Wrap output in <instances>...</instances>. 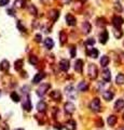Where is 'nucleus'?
<instances>
[{"label": "nucleus", "mask_w": 124, "mask_h": 130, "mask_svg": "<svg viewBox=\"0 0 124 130\" xmlns=\"http://www.w3.org/2000/svg\"><path fill=\"white\" fill-rule=\"evenodd\" d=\"M22 106H23V108H24L25 110H28V112L31 110V103H30V99H29V96H26V99L24 100Z\"/></svg>", "instance_id": "obj_9"}, {"label": "nucleus", "mask_w": 124, "mask_h": 130, "mask_svg": "<svg viewBox=\"0 0 124 130\" xmlns=\"http://www.w3.org/2000/svg\"><path fill=\"white\" fill-rule=\"evenodd\" d=\"M10 0H0V6H4L9 3Z\"/></svg>", "instance_id": "obj_40"}, {"label": "nucleus", "mask_w": 124, "mask_h": 130, "mask_svg": "<svg viewBox=\"0 0 124 130\" xmlns=\"http://www.w3.org/2000/svg\"><path fill=\"white\" fill-rule=\"evenodd\" d=\"M70 1H71V0H63V2H64V3H69Z\"/></svg>", "instance_id": "obj_46"}, {"label": "nucleus", "mask_w": 124, "mask_h": 130, "mask_svg": "<svg viewBox=\"0 0 124 130\" xmlns=\"http://www.w3.org/2000/svg\"><path fill=\"white\" fill-rule=\"evenodd\" d=\"M82 68H83V61L82 60H77L74 63V70L78 73H82Z\"/></svg>", "instance_id": "obj_10"}, {"label": "nucleus", "mask_w": 124, "mask_h": 130, "mask_svg": "<svg viewBox=\"0 0 124 130\" xmlns=\"http://www.w3.org/2000/svg\"><path fill=\"white\" fill-rule=\"evenodd\" d=\"M106 86H108V82H107V81H105V82H99L98 84H97V89H98L99 91H104Z\"/></svg>", "instance_id": "obj_32"}, {"label": "nucleus", "mask_w": 124, "mask_h": 130, "mask_svg": "<svg viewBox=\"0 0 124 130\" xmlns=\"http://www.w3.org/2000/svg\"><path fill=\"white\" fill-rule=\"evenodd\" d=\"M35 40L39 42V41H41V35H36V37H35Z\"/></svg>", "instance_id": "obj_42"}, {"label": "nucleus", "mask_w": 124, "mask_h": 130, "mask_svg": "<svg viewBox=\"0 0 124 130\" xmlns=\"http://www.w3.org/2000/svg\"><path fill=\"white\" fill-rule=\"evenodd\" d=\"M120 130H124V126H123V127H121V129H120Z\"/></svg>", "instance_id": "obj_47"}, {"label": "nucleus", "mask_w": 124, "mask_h": 130, "mask_svg": "<svg viewBox=\"0 0 124 130\" xmlns=\"http://www.w3.org/2000/svg\"><path fill=\"white\" fill-rule=\"evenodd\" d=\"M87 89H89V84H87V82H85V81H81L79 84V86H78V90L81 91V92L87 91Z\"/></svg>", "instance_id": "obj_17"}, {"label": "nucleus", "mask_w": 124, "mask_h": 130, "mask_svg": "<svg viewBox=\"0 0 124 130\" xmlns=\"http://www.w3.org/2000/svg\"><path fill=\"white\" fill-rule=\"evenodd\" d=\"M55 129H58V130H62V127H61V124H55Z\"/></svg>", "instance_id": "obj_44"}, {"label": "nucleus", "mask_w": 124, "mask_h": 130, "mask_svg": "<svg viewBox=\"0 0 124 130\" xmlns=\"http://www.w3.org/2000/svg\"><path fill=\"white\" fill-rule=\"evenodd\" d=\"M70 55H71V58L76 56V48H74V47H71V49H70Z\"/></svg>", "instance_id": "obj_38"}, {"label": "nucleus", "mask_w": 124, "mask_h": 130, "mask_svg": "<svg viewBox=\"0 0 124 130\" xmlns=\"http://www.w3.org/2000/svg\"><path fill=\"white\" fill-rule=\"evenodd\" d=\"M107 122H108V125L109 126H115L116 125V122H117V117L115 115H110L108 117V119H107Z\"/></svg>", "instance_id": "obj_24"}, {"label": "nucleus", "mask_w": 124, "mask_h": 130, "mask_svg": "<svg viewBox=\"0 0 124 130\" xmlns=\"http://www.w3.org/2000/svg\"><path fill=\"white\" fill-rule=\"evenodd\" d=\"M82 1H83V2H84V1H86V0H82Z\"/></svg>", "instance_id": "obj_49"}, {"label": "nucleus", "mask_w": 124, "mask_h": 130, "mask_svg": "<svg viewBox=\"0 0 124 130\" xmlns=\"http://www.w3.org/2000/svg\"><path fill=\"white\" fill-rule=\"evenodd\" d=\"M60 38H61V44H64L65 42H66V40H67V35H66V32L62 30V32H60Z\"/></svg>", "instance_id": "obj_28"}, {"label": "nucleus", "mask_w": 124, "mask_h": 130, "mask_svg": "<svg viewBox=\"0 0 124 130\" xmlns=\"http://www.w3.org/2000/svg\"><path fill=\"white\" fill-rule=\"evenodd\" d=\"M113 96H115V94H113L112 91H109V90H106L104 91L103 93V98L105 99L106 101H111L113 99Z\"/></svg>", "instance_id": "obj_11"}, {"label": "nucleus", "mask_w": 124, "mask_h": 130, "mask_svg": "<svg viewBox=\"0 0 124 130\" xmlns=\"http://www.w3.org/2000/svg\"><path fill=\"white\" fill-rule=\"evenodd\" d=\"M37 108H38V110L39 112H44L45 110H47V104H45L43 101H41V102H39L38 104H37Z\"/></svg>", "instance_id": "obj_25"}, {"label": "nucleus", "mask_w": 124, "mask_h": 130, "mask_svg": "<svg viewBox=\"0 0 124 130\" xmlns=\"http://www.w3.org/2000/svg\"><path fill=\"white\" fill-rule=\"evenodd\" d=\"M116 82L118 84H124V74H118V75H117Z\"/></svg>", "instance_id": "obj_27"}, {"label": "nucleus", "mask_w": 124, "mask_h": 130, "mask_svg": "<svg viewBox=\"0 0 124 130\" xmlns=\"http://www.w3.org/2000/svg\"><path fill=\"white\" fill-rule=\"evenodd\" d=\"M108 38H109V34L107 30H104L102 34L99 35V41L102 42V44H106L107 40H108Z\"/></svg>", "instance_id": "obj_14"}, {"label": "nucleus", "mask_w": 124, "mask_h": 130, "mask_svg": "<svg viewBox=\"0 0 124 130\" xmlns=\"http://www.w3.org/2000/svg\"><path fill=\"white\" fill-rule=\"evenodd\" d=\"M17 27H18V29H21V32H26V28L22 25V23H21V22H18V23H17Z\"/></svg>", "instance_id": "obj_39"}, {"label": "nucleus", "mask_w": 124, "mask_h": 130, "mask_svg": "<svg viewBox=\"0 0 124 130\" xmlns=\"http://www.w3.org/2000/svg\"><path fill=\"white\" fill-rule=\"evenodd\" d=\"M124 107V100L123 99H119L115 104V110H121Z\"/></svg>", "instance_id": "obj_19"}, {"label": "nucleus", "mask_w": 124, "mask_h": 130, "mask_svg": "<svg viewBox=\"0 0 124 130\" xmlns=\"http://www.w3.org/2000/svg\"><path fill=\"white\" fill-rule=\"evenodd\" d=\"M6 12H8L9 15H12V16L15 15V12H14V10H13V9H8V11H6Z\"/></svg>", "instance_id": "obj_41"}, {"label": "nucleus", "mask_w": 124, "mask_h": 130, "mask_svg": "<svg viewBox=\"0 0 124 130\" xmlns=\"http://www.w3.org/2000/svg\"><path fill=\"white\" fill-rule=\"evenodd\" d=\"M91 29H92V27H91V24L89 22H83L82 23V32H83V34L87 35L91 32Z\"/></svg>", "instance_id": "obj_13"}, {"label": "nucleus", "mask_w": 124, "mask_h": 130, "mask_svg": "<svg viewBox=\"0 0 124 130\" xmlns=\"http://www.w3.org/2000/svg\"><path fill=\"white\" fill-rule=\"evenodd\" d=\"M87 55H89L90 58H96L98 56V50L95 48H92L90 51H87Z\"/></svg>", "instance_id": "obj_21"}, {"label": "nucleus", "mask_w": 124, "mask_h": 130, "mask_svg": "<svg viewBox=\"0 0 124 130\" xmlns=\"http://www.w3.org/2000/svg\"><path fill=\"white\" fill-rule=\"evenodd\" d=\"M44 46H45V48H47V49H49V50L52 49V48H53V46H54L53 39H52V38H47L44 40Z\"/></svg>", "instance_id": "obj_22"}, {"label": "nucleus", "mask_w": 124, "mask_h": 130, "mask_svg": "<svg viewBox=\"0 0 124 130\" xmlns=\"http://www.w3.org/2000/svg\"><path fill=\"white\" fill-rule=\"evenodd\" d=\"M123 118H124V114H123Z\"/></svg>", "instance_id": "obj_50"}, {"label": "nucleus", "mask_w": 124, "mask_h": 130, "mask_svg": "<svg viewBox=\"0 0 124 130\" xmlns=\"http://www.w3.org/2000/svg\"><path fill=\"white\" fill-rule=\"evenodd\" d=\"M65 92H66V96L68 98H70V99H76L77 98V92H76V89H74L73 86H67L65 88Z\"/></svg>", "instance_id": "obj_1"}, {"label": "nucleus", "mask_w": 124, "mask_h": 130, "mask_svg": "<svg viewBox=\"0 0 124 130\" xmlns=\"http://www.w3.org/2000/svg\"><path fill=\"white\" fill-rule=\"evenodd\" d=\"M14 65H15V66H14L15 70H21V68L23 67V60H17V61L15 62Z\"/></svg>", "instance_id": "obj_31"}, {"label": "nucleus", "mask_w": 124, "mask_h": 130, "mask_svg": "<svg viewBox=\"0 0 124 130\" xmlns=\"http://www.w3.org/2000/svg\"><path fill=\"white\" fill-rule=\"evenodd\" d=\"M11 99L14 101V102H18V101H19V96H18V94L16 93V92H12L11 93Z\"/></svg>", "instance_id": "obj_34"}, {"label": "nucleus", "mask_w": 124, "mask_h": 130, "mask_svg": "<svg viewBox=\"0 0 124 130\" xmlns=\"http://www.w3.org/2000/svg\"><path fill=\"white\" fill-rule=\"evenodd\" d=\"M60 68L63 72H67L68 70H69V61L68 60H62L60 62Z\"/></svg>", "instance_id": "obj_8"}, {"label": "nucleus", "mask_w": 124, "mask_h": 130, "mask_svg": "<svg viewBox=\"0 0 124 130\" xmlns=\"http://www.w3.org/2000/svg\"><path fill=\"white\" fill-rule=\"evenodd\" d=\"M65 20H66V22H67V24L69 25V26H73V25H76V18H74L73 15H71V14H67L66 16H65Z\"/></svg>", "instance_id": "obj_7"}, {"label": "nucleus", "mask_w": 124, "mask_h": 130, "mask_svg": "<svg viewBox=\"0 0 124 130\" xmlns=\"http://www.w3.org/2000/svg\"><path fill=\"white\" fill-rule=\"evenodd\" d=\"M50 96H51L53 100H55V101H60V100L62 99V94H61V92H60L58 90L52 91V92L50 93Z\"/></svg>", "instance_id": "obj_15"}, {"label": "nucleus", "mask_w": 124, "mask_h": 130, "mask_svg": "<svg viewBox=\"0 0 124 130\" xmlns=\"http://www.w3.org/2000/svg\"><path fill=\"white\" fill-rule=\"evenodd\" d=\"M15 130H23V129H15Z\"/></svg>", "instance_id": "obj_48"}, {"label": "nucleus", "mask_w": 124, "mask_h": 130, "mask_svg": "<svg viewBox=\"0 0 124 130\" xmlns=\"http://www.w3.org/2000/svg\"><path fill=\"white\" fill-rule=\"evenodd\" d=\"M49 89H50V84H41V86L38 88V90H37V94H38L39 96H44Z\"/></svg>", "instance_id": "obj_3"}, {"label": "nucleus", "mask_w": 124, "mask_h": 130, "mask_svg": "<svg viewBox=\"0 0 124 130\" xmlns=\"http://www.w3.org/2000/svg\"><path fill=\"white\" fill-rule=\"evenodd\" d=\"M90 108L94 110V112H97V110H100V101L99 99H94L92 100V102L90 103Z\"/></svg>", "instance_id": "obj_4"}, {"label": "nucleus", "mask_w": 124, "mask_h": 130, "mask_svg": "<svg viewBox=\"0 0 124 130\" xmlns=\"http://www.w3.org/2000/svg\"><path fill=\"white\" fill-rule=\"evenodd\" d=\"M94 44H95V40H94V38H89L86 40V44L87 46H93Z\"/></svg>", "instance_id": "obj_37"}, {"label": "nucleus", "mask_w": 124, "mask_h": 130, "mask_svg": "<svg viewBox=\"0 0 124 130\" xmlns=\"http://www.w3.org/2000/svg\"><path fill=\"white\" fill-rule=\"evenodd\" d=\"M112 24H113V26H115L117 29H120V27H121L122 24H123V18H121V16H119V15L113 16V18H112Z\"/></svg>", "instance_id": "obj_5"}, {"label": "nucleus", "mask_w": 124, "mask_h": 130, "mask_svg": "<svg viewBox=\"0 0 124 130\" xmlns=\"http://www.w3.org/2000/svg\"><path fill=\"white\" fill-rule=\"evenodd\" d=\"M108 64H109V58L107 56V55H104V56H102V58H100V65L104 66V67H106Z\"/></svg>", "instance_id": "obj_26"}, {"label": "nucleus", "mask_w": 124, "mask_h": 130, "mask_svg": "<svg viewBox=\"0 0 124 130\" xmlns=\"http://www.w3.org/2000/svg\"><path fill=\"white\" fill-rule=\"evenodd\" d=\"M115 9L117 10V11H119V12H122V6L120 4V2H116L115 3Z\"/></svg>", "instance_id": "obj_36"}, {"label": "nucleus", "mask_w": 124, "mask_h": 130, "mask_svg": "<svg viewBox=\"0 0 124 130\" xmlns=\"http://www.w3.org/2000/svg\"><path fill=\"white\" fill-rule=\"evenodd\" d=\"M64 108H65V112H66V113H68V114H72L74 110H76V106H74L73 103L67 102V103L64 105Z\"/></svg>", "instance_id": "obj_6"}, {"label": "nucleus", "mask_w": 124, "mask_h": 130, "mask_svg": "<svg viewBox=\"0 0 124 130\" xmlns=\"http://www.w3.org/2000/svg\"><path fill=\"white\" fill-rule=\"evenodd\" d=\"M29 63H30L31 65H37L38 58L36 56V55H30V56H29Z\"/></svg>", "instance_id": "obj_29"}, {"label": "nucleus", "mask_w": 124, "mask_h": 130, "mask_svg": "<svg viewBox=\"0 0 124 130\" xmlns=\"http://www.w3.org/2000/svg\"><path fill=\"white\" fill-rule=\"evenodd\" d=\"M28 89H29V88H28L27 86H25V87H23V88H22V91H23L24 93H27V92H28V91H27Z\"/></svg>", "instance_id": "obj_43"}, {"label": "nucleus", "mask_w": 124, "mask_h": 130, "mask_svg": "<svg viewBox=\"0 0 124 130\" xmlns=\"http://www.w3.org/2000/svg\"><path fill=\"white\" fill-rule=\"evenodd\" d=\"M44 76H45L44 73H38V74L34 77V79H32V82H34V84H38V82H40V81L44 78Z\"/></svg>", "instance_id": "obj_20"}, {"label": "nucleus", "mask_w": 124, "mask_h": 130, "mask_svg": "<svg viewBox=\"0 0 124 130\" xmlns=\"http://www.w3.org/2000/svg\"><path fill=\"white\" fill-rule=\"evenodd\" d=\"M58 16H60V12H58L57 10H52V11H50V13H49V18L54 22L58 18Z\"/></svg>", "instance_id": "obj_16"}, {"label": "nucleus", "mask_w": 124, "mask_h": 130, "mask_svg": "<svg viewBox=\"0 0 124 130\" xmlns=\"http://www.w3.org/2000/svg\"><path fill=\"white\" fill-rule=\"evenodd\" d=\"M113 34H115V37L116 38H121L122 37V36H123V32H122V30H121V29H115V30H113Z\"/></svg>", "instance_id": "obj_30"}, {"label": "nucleus", "mask_w": 124, "mask_h": 130, "mask_svg": "<svg viewBox=\"0 0 124 130\" xmlns=\"http://www.w3.org/2000/svg\"><path fill=\"white\" fill-rule=\"evenodd\" d=\"M89 76L90 78H92V79H95L97 77V75H98V70H97V66L95 64H90L89 65Z\"/></svg>", "instance_id": "obj_2"}, {"label": "nucleus", "mask_w": 124, "mask_h": 130, "mask_svg": "<svg viewBox=\"0 0 124 130\" xmlns=\"http://www.w3.org/2000/svg\"><path fill=\"white\" fill-rule=\"evenodd\" d=\"M2 128H3V130H9V128H8V126L5 125V124H2Z\"/></svg>", "instance_id": "obj_45"}, {"label": "nucleus", "mask_w": 124, "mask_h": 130, "mask_svg": "<svg viewBox=\"0 0 124 130\" xmlns=\"http://www.w3.org/2000/svg\"><path fill=\"white\" fill-rule=\"evenodd\" d=\"M65 128L67 130H76V122L72 119L68 120V122L65 124Z\"/></svg>", "instance_id": "obj_12"}, {"label": "nucleus", "mask_w": 124, "mask_h": 130, "mask_svg": "<svg viewBox=\"0 0 124 130\" xmlns=\"http://www.w3.org/2000/svg\"><path fill=\"white\" fill-rule=\"evenodd\" d=\"M14 4H15V6H17V8H23V6H24V0H15Z\"/></svg>", "instance_id": "obj_35"}, {"label": "nucleus", "mask_w": 124, "mask_h": 130, "mask_svg": "<svg viewBox=\"0 0 124 130\" xmlns=\"http://www.w3.org/2000/svg\"><path fill=\"white\" fill-rule=\"evenodd\" d=\"M9 67H10V64H9V62L6 61V60H3L1 63H0V70H9Z\"/></svg>", "instance_id": "obj_23"}, {"label": "nucleus", "mask_w": 124, "mask_h": 130, "mask_svg": "<svg viewBox=\"0 0 124 130\" xmlns=\"http://www.w3.org/2000/svg\"><path fill=\"white\" fill-rule=\"evenodd\" d=\"M103 79L107 81V82H110V79H111V74H110L109 70H105L103 72Z\"/></svg>", "instance_id": "obj_18"}, {"label": "nucleus", "mask_w": 124, "mask_h": 130, "mask_svg": "<svg viewBox=\"0 0 124 130\" xmlns=\"http://www.w3.org/2000/svg\"><path fill=\"white\" fill-rule=\"evenodd\" d=\"M28 10H29V12L31 13V14H34V15H37V9H36V6L34 4H30L28 6Z\"/></svg>", "instance_id": "obj_33"}]
</instances>
